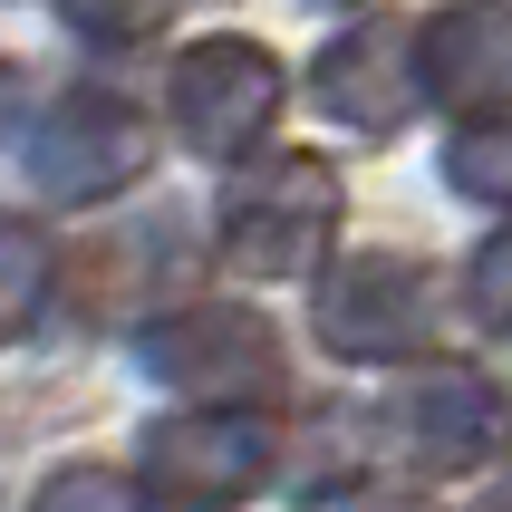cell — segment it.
<instances>
[{
    "label": "cell",
    "instance_id": "2e32d148",
    "mask_svg": "<svg viewBox=\"0 0 512 512\" xmlns=\"http://www.w3.org/2000/svg\"><path fill=\"white\" fill-rule=\"evenodd\" d=\"M503 512H512V474H503Z\"/></svg>",
    "mask_w": 512,
    "mask_h": 512
},
{
    "label": "cell",
    "instance_id": "52a82bcc",
    "mask_svg": "<svg viewBox=\"0 0 512 512\" xmlns=\"http://www.w3.org/2000/svg\"><path fill=\"white\" fill-rule=\"evenodd\" d=\"M145 116L136 107H116V97H68V107H49V126H29V145H20V165H29V184L49 203H107V194H126L145 174Z\"/></svg>",
    "mask_w": 512,
    "mask_h": 512
},
{
    "label": "cell",
    "instance_id": "ba28073f",
    "mask_svg": "<svg viewBox=\"0 0 512 512\" xmlns=\"http://www.w3.org/2000/svg\"><path fill=\"white\" fill-rule=\"evenodd\" d=\"M416 68L426 97L455 116H493L512 97V0H455L416 29Z\"/></svg>",
    "mask_w": 512,
    "mask_h": 512
},
{
    "label": "cell",
    "instance_id": "7c38bea8",
    "mask_svg": "<svg viewBox=\"0 0 512 512\" xmlns=\"http://www.w3.org/2000/svg\"><path fill=\"white\" fill-rule=\"evenodd\" d=\"M0 252H10V329H39V300H49V242H39V223H10L0 232Z\"/></svg>",
    "mask_w": 512,
    "mask_h": 512
},
{
    "label": "cell",
    "instance_id": "5b68a950",
    "mask_svg": "<svg viewBox=\"0 0 512 512\" xmlns=\"http://www.w3.org/2000/svg\"><path fill=\"white\" fill-rule=\"evenodd\" d=\"M348 426L368 435V455L406 464V474H474L503 445V397L474 368H426L416 387H397L377 416H348Z\"/></svg>",
    "mask_w": 512,
    "mask_h": 512
},
{
    "label": "cell",
    "instance_id": "8fae6325",
    "mask_svg": "<svg viewBox=\"0 0 512 512\" xmlns=\"http://www.w3.org/2000/svg\"><path fill=\"white\" fill-rule=\"evenodd\" d=\"M445 184L474 203H512V126H484V136L445 145Z\"/></svg>",
    "mask_w": 512,
    "mask_h": 512
},
{
    "label": "cell",
    "instance_id": "3957f363",
    "mask_svg": "<svg viewBox=\"0 0 512 512\" xmlns=\"http://www.w3.org/2000/svg\"><path fill=\"white\" fill-rule=\"evenodd\" d=\"M281 464V435L261 406H184L165 426H145L136 445V474L155 503H184V512H223V503H252Z\"/></svg>",
    "mask_w": 512,
    "mask_h": 512
},
{
    "label": "cell",
    "instance_id": "8992f818",
    "mask_svg": "<svg viewBox=\"0 0 512 512\" xmlns=\"http://www.w3.org/2000/svg\"><path fill=\"white\" fill-rule=\"evenodd\" d=\"M281 97H290V78H281V58L261 49V39H203V49L174 58V126L213 165L252 155L261 126L281 116Z\"/></svg>",
    "mask_w": 512,
    "mask_h": 512
},
{
    "label": "cell",
    "instance_id": "9a60e30c",
    "mask_svg": "<svg viewBox=\"0 0 512 512\" xmlns=\"http://www.w3.org/2000/svg\"><path fill=\"white\" fill-rule=\"evenodd\" d=\"M300 10H348V0H300Z\"/></svg>",
    "mask_w": 512,
    "mask_h": 512
},
{
    "label": "cell",
    "instance_id": "30bf717a",
    "mask_svg": "<svg viewBox=\"0 0 512 512\" xmlns=\"http://www.w3.org/2000/svg\"><path fill=\"white\" fill-rule=\"evenodd\" d=\"M29 512H145V493L116 464H58L49 484L29 493Z\"/></svg>",
    "mask_w": 512,
    "mask_h": 512
},
{
    "label": "cell",
    "instance_id": "9c48e42d",
    "mask_svg": "<svg viewBox=\"0 0 512 512\" xmlns=\"http://www.w3.org/2000/svg\"><path fill=\"white\" fill-rule=\"evenodd\" d=\"M416 87H426V68H416V49H406L397 29H348V39H329L310 68V97L339 126H358V136H387V126H406V107H416Z\"/></svg>",
    "mask_w": 512,
    "mask_h": 512
},
{
    "label": "cell",
    "instance_id": "7a4b0ae2",
    "mask_svg": "<svg viewBox=\"0 0 512 512\" xmlns=\"http://www.w3.org/2000/svg\"><path fill=\"white\" fill-rule=\"evenodd\" d=\"M329 232H339V174L319 165V155H271V165H242L223 194V242L232 271H252V281H290V271H310L329 252Z\"/></svg>",
    "mask_w": 512,
    "mask_h": 512
},
{
    "label": "cell",
    "instance_id": "5bb4252c",
    "mask_svg": "<svg viewBox=\"0 0 512 512\" xmlns=\"http://www.w3.org/2000/svg\"><path fill=\"white\" fill-rule=\"evenodd\" d=\"M464 300H474L493 329H512V232H493L484 252H474V271H464Z\"/></svg>",
    "mask_w": 512,
    "mask_h": 512
},
{
    "label": "cell",
    "instance_id": "6da1fadb",
    "mask_svg": "<svg viewBox=\"0 0 512 512\" xmlns=\"http://www.w3.org/2000/svg\"><path fill=\"white\" fill-rule=\"evenodd\" d=\"M310 329L348 368H406L445 329V281H435L426 261H406V252H358V261H339L319 281Z\"/></svg>",
    "mask_w": 512,
    "mask_h": 512
},
{
    "label": "cell",
    "instance_id": "277c9868",
    "mask_svg": "<svg viewBox=\"0 0 512 512\" xmlns=\"http://www.w3.org/2000/svg\"><path fill=\"white\" fill-rule=\"evenodd\" d=\"M145 377H165V387H184L203 406H271L290 358L261 310L203 300V310H174L165 329H145Z\"/></svg>",
    "mask_w": 512,
    "mask_h": 512
},
{
    "label": "cell",
    "instance_id": "4fadbf2b",
    "mask_svg": "<svg viewBox=\"0 0 512 512\" xmlns=\"http://www.w3.org/2000/svg\"><path fill=\"white\" fill-rule=\"evenodd\" d=\"M78 29H97V39H145V29H165L184 0H58Z\"/></svg>",
    "mask_w": 512,
    "mask_h": 512
}]
</instances>
